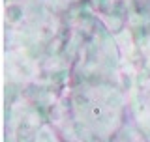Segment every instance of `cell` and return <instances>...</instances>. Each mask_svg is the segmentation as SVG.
<instances>
[{
	"instance_id": "cell-1",
	"label": "cell",
	"mask_w": 150,
	"mask_h": 142,
	"mask_svg": "<svg viewBox=\"0 0 150 142\" xmlns=\"http://www.w3.org/2000/svg\"><path fill=\"white\" fill-rule=\"evenodd\" d=\"M23 17V13H21V8H11L9 9V19H13V21H19V19Z\"/></svg>"
}]
</instances>
